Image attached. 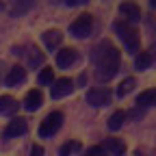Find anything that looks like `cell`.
Here are the masks:
<instances>
[{
  "instance_id": "cell-10",
  "label": "cell",
  "mask_w": 156,
  "mask_h": 156,
  "mask_svg": "<svg viewBox=\"0 0 156 156\" xmlns=\"http://www.w3.org/2000/svg\"><path fill=\"white\" fill-rule=\"evenodd\" d=\"M26 80V69L22 67V65H15V67H11V72H9V76H7V85L9 87H17V85H22Z\"/></svg>"
},
{
  "instance_id": "cell-25",
  "label": "cell",
  "mask_w": 156,
  "mask_h": 156,
  "mask_svg": "<svg viewBox=\"0 0 156 156\" xmlns=\"http://www.w3.org/2000/svg\"><path fill=\"white\" fill-rule=\"evenodd\" d=\"M152 7H156V0H154V2H152Z\"/></svg>"
},
{
  "instance_id": "cell-8",
  "label": "cell",
  "mask_w": 156,
  "mask_h": 156,
  "mask_svg": "<svg viewBox=\"0 0 156 156\" xmlns=\"http://www.w3.org/2000/svg\"><path fill=\"white\" fill-rule=\"evenodd\" d=\"M28 130V124L24 117H15V119L9 122V126L5 128V136H9V139H13V136H20V134H24Z\"/></svg>"
},
{
  "instance_id": "cell-23",
  "label": "cell",
  "mask_w": 156,
  "mask_h": 156,
  "mask_svg": "<svg viewBox=\"0 0 156 156\" xmlns=\"http://www.w3.org/2000/svg\"><path fill=\"white\" fill-rule=\"evenodd\" d=\"M30 156H44V147L41 145H33L30 147Z\"/></svg>"
},
{
  "instance_id": "cell-12",
  "label": "cell",
  "mask_w": 156,
  "mask_h": 156,
  "mask_svg": "<svg viewBox=\"0 0 156 156\" xmlns=\"http://www.w3.org/2000/svg\"><path fill=\"white\" fill-rule=\"evenodd\" d=\"M104 152H111L115 156H122L126 152V143L122 139H115V136H111V139H104Z\"/></svg>"
},
{
  "instance_id": "cell-16",
  "label": "cell",
  "mask_w": 156,
  "mask_h": 156,
  "mask_svg": "<svg viewBox=\"0 0 156 156\" xmlns=\"http://www.w3.org/2000/svg\"><path fill=\"white\" fill-rule=\"evenodd\" d=\"M152 61H154V58L150 56V52H139V54L134 56V67L139 69V72L141 69H147L152 65Z\"/></svg>"
},
{
  "instance_id": "cell-20",
  "label": "cell",
  "mask_w": 156,
  "mask_h": 156,
  "mask_svg": "<svg viewBox=\"0 0 156 156\" xmlns=\"http://www.w3.org/2000/svg\"><path fill=\"white\" fill-rule=\"evenodd\" d=\"M132 87H134V78H126V80L117 87V95L119 98H124V95H128L130 91H132Z\"/></svg>"
},
{
  "instance_id": "cell-9",
  "label": "cell",
  "mask_w": 156,
  "mask_h": 156,
  "mask_svg": "<svg viewBox=\"0 0 156 156\" xmlns=\"http://www.w3.org/2000/svg\"><path fill=\"white\" fill-rule=\"evenodd\" d=\"M76 58H78V52L74 48H65L61 52H56V65L63 67V69H67V67H72L76 63Z\"/></svg>"
},
{
  "instance_id": "cell-19",
  "label": "cell",
  "mask_w": 156,
  "mask_h": 156,
  "mask_svg": "<svg viewBox=\"0 0 156 156\" xmlns=\"http://www.w3.org/2000/svg\"><path fill=\"white\" fill-rule=\"evenodd\" d=\"M78 150H80V143H78V141H67V143L61 145V150H58V156H72V154L78 152Z\"/></svg>"
},
{
  "instance_id": "cell-11",
  "label": "cell",
  "mask_w": 156,
  "mask_h": 156,
  "mask_svg": "<svg viewBox=\"0 0 156 156\" xmlns=\"http://www.w3.org/2000/svg\"><path fill=\"white\" fill-rule=\"evenodd\" d=\"M41 102H44V95H41V91H39V89H33V91H28V93H26L24 108L33 113V111H37L39 106H41Z\"/></svg>"
},
{
  "instance_id": "cell-17",
  "label": "cell",
  "mask_w": 156,
  "mask_h": 156,
  "mask_svg": "<svg viewBox=\"0 0 156 156\" xmlns=\"http://www.w3.org/2000/svg\"><path fill=\"white\" fill-rule=\"evenodd\" d=\"M124 122H126V113L124 111H115L111 115V119H108V128L111 130H119L124 126Z\"/></svg>"
},
{
  "instance_id": "cell-24",
  "label": "cell",
  "mask_w": 156,
  "mask_h": 156,
  "mask_svg": "<svg viewBox=\"0 0 156 156\" xmlns=\"http://www.w3.org/2000/svg\"><path fill=\"white\" fill-rule=\"evenodd\" d=\"M150 56H152V58L156 56V41H154V46H152V54H150Z\"/></svg>"
},
{
  "instance_id": "cell-5",
  "label": "cell",
  "mask_w": 156,
  "mask_h": 156,
  "mask_svg": "<svg viewBox=\"0 0 156 156\" xmlns=\"http://www.w3.org/2000/svg\"><path fill=\"white\" fill-rule=\"evenodd\" d=\"M87 102L91 106H106L111 102V91L106 87H93L87 91Z\"/></svg>"
},
{
  "instance_id": "cell-14",
  "label": "cell",
  "mask_w": 156,
  "mask_h": 156,
  "mask_svg": "<svg viewBox=\"0 0 156 156\" xmlns=\"http://www.w3.org/2000/svg\"><path fill=\"white\" fill-rule=\"evenodd\" d=\"M41 39H44V44H46L48 50H54V48H58L63 35H61V30H46V33L41 35Z\"/></svg>"
},
{
  "instance_id": "cell-6",
  "label": "cell",
  "mask_w": 156,
  "mask_h": 156,
  "mask_svg": "<svg viewBox=\"0 0 156 156\" xmlns=\"http://www.w3.org/2000/svg\"><path fill=\"white\" fill-rule=\"evenodd\" d=\"M74 91V83L69 80V78H58V80L52 83L50 87V98L52 100H58V98H65Z\"/></svg>"
},
{
  "instance_id": "cell-18",
  "label": "cell",
  "mask_w": 156,
  "mask_h": 156,
  "mask_svg": "<svg viewBox=\"0 0 156 156\" xmlns=\"http://www.w3.org/2000/svg\"><path fill=\"white\" fill-rule=\"evenodd\" d=\"M26 58H28V65H33V67H37V65H41V63H44V54L39 52L37 48H28Z\"/></svg>"
},
{
  "instance_id": "cell-4",
  "label": "cell",
  "mask_w": 156,
  "mask_h": 156,
  "mask_svg": "<svg viewBox=\"0 0 156 156\" xmlns=\"http://www.w3.org/2000/svg\"><path fill=\"white\" fill-rule=\"evenodd\" d=\"M61 124H63V113L52 111L50 115H46V119L41 122V126H39V134L41 136H52L58 128H61Z\"/></svg>"
},
{
  "instance_id": "cell-21",
  "label": "cell",
  "mask_w": 156,
  "mask_h": 156,
  "mask_svg": "<svg viewBox=\"0 0 156 156\" xmlns=\"http://www.w3.org/2000/svg\"><path fill=\"white\" fill-rule=\"evenodd\" d=\"M39 83L41 85H50L52 83V67H46L39 72Z\"/></svg>"
},
{
  "instance_id": "cell-1",
  "label": "cell",
  "mask_w": 156,
  "mask_h": 156,
  "mask_svg": "<svg viewBox=\"0 0 156 156\" xmlns=\"http://www.w3.org/2000/svg\"><path fill=\"white\" fill-rule=\"evenodd\" d=\"M93 61L98 67V78L100 80H111L119 69V50L111 46V41H102L93 50Z\"/></svg>"
},
{
  "instance_id": "cell-22",
  "label": "cell",
  "mask_w": 156,
  "mask_h": 156,
  "mask_svg": "<svg viewBox=\"0 0 156 156\" xmlns=\"http://www.w3.org/2000/svg\"><path fill=\"white\" fill-rule=\"evenodd\" d=\"M85 156H108V154L104 152V147H100V145H93V147H89V150L85 152Z\"/></svg>"
},
{
  "instance_id": "cell-26",
  "label": "cell",
  "mask_w": 156,
  "mask_h": 156,
  "mask_svg": "<svg viewBox=\"0 0 156 156\" xmlns=\"http://www.w3.org/2000/svg\"><path fill=\"white\" fill-rule=\"evenodd\" d=\"M0 69H2V63H0Z\"/></svg>"
},
{
  "instance_id": "cell-13",
  "label": "cell",
  "mask_w": 156,
  "mask_h": 156,
  "mask_svg": "<svg viewBox=\"0 0 156 156\" xmlns=\"http://www.w3.org/2000/svg\"><path fill=\"white\" fill-rule=\"evenodd\" d=\"M17 100L11 95H0V115H13L17 111Z\"/></svg>"
},
{
  "instance_id": "cell-3",
  "label": "cell",
  "mask_w": 156,
  "mask_h": 156,
  "mask_svg": "<svg viewBox=\"0 0 156 156\" xmlns=\"http://www.w3.org/2000/svg\"><path fill=\"white\" fill-rule=\"evenodd\" d=\"M91 30H93V17H91L89 13L78 15L74 22H72V26H69V33H72L74 37H78V39L89 37V35H91Z\"/></svg>"
},
{
  "instance_id": "cell-15",
  "label": "cell",
  "mask_w": 156,
  "mask_h": 156,
  "mask_svg": "<svg viewBox=\"0 0 156 156\" xmlns=\"http://www.w3.org/2000/svg\"><path fill=\"white\" fill-rule=\"evenodd\" d=\"M136 104L141 108H147V106H154L156 104V89H147V91H141L139 98H136Z\"/></svg>"
},
{
  "instance_id": "cell-2",
  "label": "cell",
  "mask_w": 156,
  "mask_h": 156,
  "mask_svg": "<svg viewBox=\"0 0 156 156\" xmlns=\"http://www.w3.org/2000/svg\"><path fill=\"white\" fill-rule=\"evenodd\" d=\"M115 33L119 35V39L124 41V46L128 48V52H139V35L132 26H128L126 22H117L115 24Z\"/></svg>"
},
{
  "instance_id": "cell-7",
  "label": "cell",
  "mask_w": 156,
  "mask_h": 156,
  "mask_svg": "<svg viewBox=\"0 0 156 156\" xmlns=\"http://www.w3.org/2000/svg\"><path fill=\"white\" fill-rule=\"evenodd\" d=\"M119 15L124 17V22L130 26L134 22H139L141 20V11H139V5H134V2H122L119 5Z\"/></svg>"
}]
</instances>
